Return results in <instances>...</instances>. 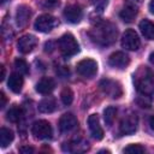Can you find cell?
Returning <instances> with one entry per match:
<instances>
[{
  "mask_svg": "<svg viewBox=\"0 0 154 154\" xmlns=\"http://www.w3.org/2000/svg\"><path fill=\"white\" fill-rule=\"evenodd\" d=\"M149 61L154 65V52H152V53H150V55H149Z\"/></svg>",
  "mask_w": 154,
  "mask_h": 154,
  "instance_id": "35",
  "label": "cell"
},
{
  "mask_svg": "<svg viewBox=\"0 0 154 154\" xmlns=\"http://www.w3.org/2000/svg\"><path fill=\"white\" fill-rule=\"evenodd\" d=\"M82 16H83V12L81 7L77 5H70L64 10V17L69 23H72V24L78 23L82 19Z\"/></svg>",
  "mask_w": 154,
  "mask_h": 154,
  "instance_id": "14",
  "label": "cell"
},
{
  "mask_svg": "<svg viewBox=\"0 0 154 154\" xmlns=\"http://www.w3.org/2000/svg\"><path fill=\"white\" fill-rule=\"evenodd\" d=\"M134 84L136 90L143 96H150L154 93V73L147 66H140L134 73Z\"/></svg>",
  "mask_w": 154,
  "mask_h": 154,
  "instance_id": "2",
  "label": "cell"
},
{
  "mask_svg": "<svg viewBox=\"0 0 154 154\" xmlns=\"http://www.w3.org/2000/svg\"><path fill=\"white\" fill-rule=\"evenodd\" d=\"M124 153H130V154H137V153H144L146 149L141 144H129L123 149Z\"/></svg>",
  "mask_w": 154,
  "mask_h": 154,
  "instance_id": "27",
  "label": "cell"
},
{
  "mask_svg": "<svg viewBox=\"0 0 154 154\" xmlns=\"http://www.w3.org/2000/svg\"><path fill=\"white\" fill-rule=\"evenodd\" d=\"M14 138L13 131L7 129V128H1L0 129V146L2 148H6Z\"/></svg>",
  "mask_w": 154,
  "mask_h": 154,
  "instance_id": "22",
  "label": "cell"
},
{
  "mask_svg": "<svg viewBox=\"0 0 154 154\" xmlns=\"http://www.w3.org/2000/svg\"><path fill=\"white\" fill-rule=\"evenodd\" d=\"M149 126H150L152 131L154 132V116H152V117L149 118Z\"/></svg>",
  "mask_w": 154,
  "mask_h": 154,
  "instance_id": "32",
  "label": "cell"
},
{
  "mask_svg": "<svg viewBox=\"0 0 154 154\" xmlns=\"http://www.w3.org/2000/svg\"><path fill=\"white\" fill-rule=\"evenodd\" d=\"M14 67H16L17 72H19V73H22V75L29 73V66H28L26 61L23 60V59H19V58L16 59V60H14Z\"/></svg>",
  "mask_w": 154,
  "mask_h": 154,
  "instance_id": "26",
  "label": "cell"
},
{
  "mask_svg": "<svg viewBox=\"0 0 154 154\" xmlns=\"http://www.w3.org/2000/svg\"><path fill=\"white\" fill-rule=\"evenodd\" d=\"M60 5V0H45L43 6L46 8H55Z\"/></svg>",
  "mask_w": 154,
  "mask_h": 154,
  "instance_id": "28",
  "label": "cell"
},
{
  "mask_svg": "<svg viewBox=\"0 0 154 154\" xmlns=\"http://www.w3.org/2000/svg\"><path fill=\"white\" fill-rule=\"evenodd\" d=\"M129 1H131V2H134V4H141L143 0H129Z\"/></svg>",
  "mask_w": 154,
  "mask_h": 154,
  "instance_id": "36",
  "label": "cell"
},
{
  "mask_svg": "<svg viewBox=\"0 0 154 154\" xmlns=\"http://www.w3.org/2000/svg\"><path fill=\"white\" fill-rule=\"evenodd\" d=\"M88 126H89V130H90V134L91 136L100 141L102 140L103 137V130L100 125V119H99V116L97 114H90L89 118H88Z\"/></svg>",
  "mask_w": 154,
  "mask_h": 154,
  "instance_id": "12",
  "label": "cell"
},
{
  "mask_svg": "<svg viewBox=\"0 0 154 154\" xmlns=\"http://www.w3.org/2000/svg\"><path fill=\"white\" fill-rule=\"evenodd\" d=\"M58 25V20L51 14H41L35 20V29L40 32H49L54 26Z\"/></svg>",
  "mask_w": 154,
  "mask_h": 154,
  "instance_id": "8",
  "label": "cell"
},
{
  "mask_svg": "<svg viewBox=\"0 0 154 154\" xmlns=\"http://www.w3.org/2000/svg\"><path fill=\"white\" fill-rule=\"evenodd\" d=\"M76 71L84 78H91L97 72V63L93 59H82L76 65Z\"/></svg>",
  "mask_w": 154,
  "mask_h": 154,
  "instance_id": "5",
  "label": "cell"
},
{
  "mask_svg": "<svg viewBox=\"0 0 154 154\" xmlns=\"http://www.w3.org/2000/svg\"><path fill=\"white\" fill-rule=\"evenodd\" d=\"M54 88H55V82H54V79L51 78V77H43V78H41V79L38 81V83L36 84V88H35V89H36L37 93L46 95V94L52 93V91L54 90Z\"/></svg>",
  "mask_w": 154,
  "mask_h": 154,
  "instance_id": "16",
  "label": "cell"
},
{
  "mask_svg": "<svg viewBox=\"0 0 154 154\" xmlns=\"http://www.w3.org/2000/svg\"><path fill=\"white\" fill-rule=\"evenodd\" d=\"M137 16V7L132 4H129L122 8L119 12V17L125 22V23H131Z\"/></svg>",
  "mask_w": 154,
  "mask_h": 154,
  "instance_id": "17",
  "label": "cell"
},
{
  "mask_svg": "<svg viewBox=\"0 0 154 154\" xmlns=\"http://www.w3.org/2000/svg\"><path fill=\"white\" fill-rule=\"evenodd\" d=\"M77 125H78L77 118L72 113H65L59 119V129L61 132L72 131Z\"/></svg>",
  "mask_w": 154,
  "mask_h": 154,
  "instance_id": "13",
  "label": "cell"
},
{
  "mask_svg": "<svg viewBox=\"0 0 154 154\" xmlns=\"http://www.w3.org/2000/svg\"><path fill=\"white\" fill-rule=\"evenodd\" d=\"M58 46H59V49L61 52V54L66 58L69 57H72L75 54H77L79 52V46H78V42L76 41L75 36L72 34H64L59 41H58Z\"/></svg>",
  "mask_w": 154,
  "mask_h": 154,
  "instance_id": "3",
  "label": "cell"
},
{
  "mask_svg": "<svg viewBox=\"0 0 154 154\" xmlns=\"http://www.w3.org/2000/svg\"><path fill=\"white\" fill-rule=\"evenodd\" d=\"M55 108H57V102L55 99L52 96H47L38 102V111L42 113H52L55 111Z\"/></svg>",
  "mask_w": 154,
  "mask_h": 154,
  "instance_id": "19",
  "label": "cell"
},
{
  "mask_svg": "<svg viewBox=\"0 0 154 154\" xmlns=\"http://www.w3.org/2000/svg\"><path fill=\"white\" fill-rule=\"evenodd\" d=\"M36 45H37V38L34 35H24L18 40L17 47L20 53L28 54V53L32 52V49L36 47Z\"/></svg>",
  "mask_w": 154,
  "mask_h": 154,
  "instance_id": "11",
  "label": "cell"
},
{
  "mask_svg": "<svg viewBox=\"0 0 154 154\" xmlns=\"http://www.w3.org/2000/svg\"><path fill=\"white\" fill-rule=\"evenodd\" d=\"M22 114H23V112L19 107H11L6 113V119L12 123H17L22 118Z\"/></svg>",
  "mask_w": 154,
  "mask_h": 154,
  "instance_id": "24",
  "label": "cell"
},
{
  "mask_svg": "<svg viewBox=\"0 0 154 154\" xmlns=\"http://www.w3.org/2000/svg\"><path fill=\"white\" fill-rule=\"evenodd\" d=\"M6 102H7V100H6L5 94H4V93H0V107L4 108L5 105H6Z\"/></svg>",
  "mask_w": 154,
  "mask_h": 154,
  "instance_id": "31",
  "label": "cell"
},
{
  "mask_svg": "<svg viewBox=\"0 0 154 154\" xmlns=\"http://www.w3.org/2000/svg\"><path fill=\"white\" fill-rule=\"evenodd\" d=\"M138 119L136 114H128L123 118L119 125V131L123 135H131L137 130Z\"/></svg>",
  "mask_w": 154,
  "mask_h": 154,
  "instance_id": "9",
  "label": "cell"
},
{
  "mask_svg": "<svg viewBox=\"0 0 154 154\" xmlns=\"http://www.w3.org/2000/svg\"><path fill=\"white\" fill-rule=\"evenodd\" d=\"M31 132L34 135L35 138H38V140H47V138H51L52 137V134H53V130H52V126L49 124V122L47 120H36L32 126H31Z\"/></svg>",
  "mask_w": 154,
  "mask_h": 154,
  "instance_id": "6",
  "label": "cell"
},
{
  "mask_svg": "<svg viewBox=\"0 0 154 154\" xmlns=\"http://www.w3.org/2000/svg\"><path fill=\"white\" fill-rule=\"evenodd\" d=\"M148 7H149V11H150V12L154 14V0H150V1H149Z\"/></svg>",
  "mask_w": 154,
  "mask_h": 154,
  "instance_id": "33",
  "label": "cell"
},
{
  "mask_svg": "<svg viewBox=\"0 0 154 154\" xmlns=\"http://www.w3.org/2000/svg\"><path fill=\"white\" fill-rule=\"evenodd\" d=\"M116 114H117V108L116 107L108 106V107L105 108V111H103V119H105V123H106L107 126H111L113 124Z\"/></svg>",
  "mask_w": 154,
  "mask_h": 154,
  "instance_id": "23",
  "label": "cell"
},
{
  "mask_svg": "<svg viewBox=\"0 0 154 154\" xmlns=\"http://www.w3.org/2000/svg\"><path fill=\"white\" fill-rule=\"evenodd\" d=\"M108 64H109V66H112L114 69L123 70V69H126L128 65L130 64V58L124 52H114L109 55Z\"/></svg>",
  "mask_w": 154,
  "mask_h": 154,
  "instance_id": "10",
  "label": "cell"
},
{
  "mask_svg": "<svg viewBox=\"0 0 154 154\" xmlns=\"http://www.w3.org/2000/svg\"><path fill=\"white\" fill-rule=\"evenodd\" d=\"M140 46H141V41L137 32L132 29L125 30L122 36V47L128 51H137Z\"/></svg>",
  "mask_w": 154,
  "mask_h": 154,
  "instance_id": "7",
  "label": "cell"
},
{
  "mask_svg": "<svg viewBox=\"0 0 154 154\" xmlns=\"http://www.w3.org/2000/svg\"><path fill=\"white\" fill-rule=\"evenodd\" d=\"M60 99H61V102L66 106L71 105V102L73 101V93L70 88H64L60 93Z\"/></svg>",
  "mask_w": 154,
  "mask_h": 154,
  "instance_id": "25",
  "label": "cell"
},
{
  "mask_svg": "<svg viewBox=\"0 0 154 154\" xmlns=\"http://www.w3.org/2000/svg\"><path fill=\"white\" fill-rule=\"evenodd\" d=\"M7 85H8V88L13 93H19L22 90V87H23V77H22V73H19V72L11 73L10 77H8V81H7Z\"/></svg>",
  "mask_w": 154,
  "mask_h": 154,
  "instance_id": "18",
  "label": "cell"
},
{
  "mask_svg": "<svg viewBox=\"0 0 154 154\" xmlns=\"http://www.w3.org/2000/svg\"><path fill=\"white\" fill-rule=\"evenodd\" d=\"M99 85H100V89L103 91V94H106L107 96H109L112 99H118L123 94L120 83L114 79H109V78L101 79Z\"/></svg>",
  "mask_w": 154,
  "mask_h": 154,
  "instance_id": "4",
  "label": "cell"
},
{
  "mask_svg": "<svg viewBox=\"0 0 154 154\" xmlns=\"http://www.w3.org/2000/svg\"><path fill=\"white\" fill-rule=\"evenodd\" d=\"M0 69H1V76H0V79H1V81H4V78H5V72H6V71H5V66H4V65H1V66H0Z\"/></svg>",
  "mask_w": 154,
  "mask_h": 154,
  "instance_id": "34",
  "label": "cell"
},
{
  "mask_svg": "<svg viewBox=\"0 0 154 154\" xmlns=\"http://www.w3.org/2000/svg\"><path fill=\"white\" fill-rule=\"evenodd\" d=\"M19 152L23 154H29V153H34V148L32 147H20Z\"/></svg>",
  "mask_w": 154,
  "mask_h": 154,
  "instance_id": "30",
  "label": "cell"
},
{
  "mask_svg": "<svg viewBox=\"0 0 154 154\" xmlns=\"http://www.w3.org/2000/svg\"><path fill=\"white\" fill-rule=\"evenodd\" d=\"M140 30L147 40H154V22L143 19L140 23Z\"/></svg>",
  "mask_w": 154,
  "mask_h": 154,
  "instance_id": "20",
  "label": "cell"
},
{
  "mask_svg": "<svg viewBox=\"0 0 154 154\" xmlns=\"http://www.w3.org/2000/svg\"><path fill=\"white\" fill-rule=\"evenodd\" d=\"M93 1V4L96 6V7H99V8H103L106 5H107V0H91Z\"/></svg>",
  "mask_w": 154,
  "mask_h": 154,
  "instance_id": "29",
  "label": "cell"
},
{
  "mask_svg": "<svg viewBox=\"0 0 154 154\" xmlns=\"http://www.w3.org/2000/svg\"><path fill=\"white\" fill-rule=\"evenodd\" d=\"M30 16H31L30 7H28L26 5H20L17 8V12H16V22H17V25L19 28L25 26L28 24L29 19H30Z\"/></svg>",
  "mask_w": 154,
  "mask_h": 154,
  "instance_id": "15",
  "label": "cell"
},
{
  "mask_svg": "<svg viewBox=\"0 0 154 154\" xmlns=\"http://www.w3.org/2000/svg\"><path fill=\"white\" fill-rule=\"evenodd\" d=\"M65 150L71 152V153H79V152H85L88 149V142L78 140V141H72L69 142L66 144V147H64Z\"/></svg>",
  "mask_w": 154,
  "mask_h": 154,
  "instance_id": "21",
  "label": "cell"
},
{
  "mask_svg": "<svg viewBox=\"0 0 154 154\" xmlns=\"http://www.w3.org/2000/svg\"><path fill=\"white\" fill-rule=\"evenodd\" d=\"M117 28L108 20H99L89 31V36L93 42L99 46L112 45L117 37Z\"/></svg>",
  "mask_w": 154,
  "mask_h": 154,
  "instance_id": "1",
  "label": "cell"
}]
</instances>
